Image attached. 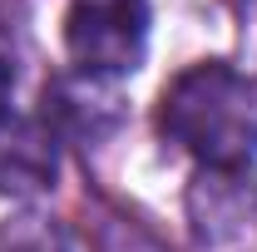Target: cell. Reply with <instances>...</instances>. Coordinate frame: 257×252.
<instances>
[{
  "label": "cell",
  "instance_id": "3",
  "mask_svg": "<svg viewBox=\"0 0 257 252\" xmlns=\"http://www.w3.org/2000/svg\"><path fill=\"white\" fill-rule=\"evenodd\" d=\"M55 173H60V139L50 119L0 114V198L55 188Z\"/></svg>",
  "mask_w": 257,
  "mask_h": 252
},
{
  "label": "cell",
  "instance_id": "1",
  "mask_svg": "<svg viewBox=\"0 0 257 252\" xmlns=\"http://www.w3.org/2000/svg\"><path fill=\"white\" fill-rule=\"evenodd\" d=\"M159 129L203 168H247L257 154V84L223 60H203L163 89Z\"/></svg>",
  "mask_w": 257,
  "mask_h": 252
},
{
  "label": "cell",
  "instance_id": "5",
  "mask_svg": "<svg viewBox=\"0 0 257 252\" xmlns=\"http://www.w3.org/2000/svg\"><path fill=\"white\" fill-rule=\"evenodd\" d=\"M0 252H64V242L45 218H20L0 227Z\"/></svg>",
  "mask_w": 257,
  "mask_h": 252
},
{
  "label": "cell",
  "instance_id": "4",
  "mask_svg": "<svg viewBox=\"0 0 257 252\" xmlns=\"http://www.w3.org/2000/svg\"><path fill=\"white\" fill-rule=\"evenodd\" d=\"M252 208H257V178H247L242 168H203L188 193L193 227L208 242L237 237L252 222Z\"/></svg>",
  "mask_w": 257,
  "mask_h": 252
},
{
  "label": "cell",
  "instance_id": "6",
  "mask_svg": "<svg viewBox=\"0 0 257 252\" xmlns=\"http://www.w3.org/2000/svg\"><path fill=\"white\" fill-rule=\"evenodd\" d=\"M10 84H15V64H10V55L0 50V114H5V99H10Z\"/></svg>",
  "mask_w": 257,
  "mask_h": 252
},
{
  "label": "cell",
  "instance_id": "2",
  "mask_svg": "<svg viewBox=\"0 0 257 252\" xmlns=\"http://www.w3.org/2000/svg\"><path fill=\"white\" fill-rule=\"evenodd\" d=\"M64 50L84 79L134 74L149 50V0H74L64 15Z\"/></svg>",
  "mask_w": 257,
  "mask_h": 252
}]
</instances>
